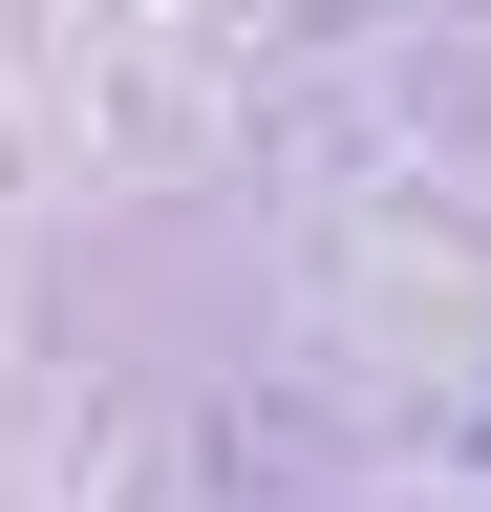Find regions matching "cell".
Returning a JSON list of instances; mask_svg holds the SVG:
<instances>
[{"label":"cell","mask_w":491,"mask_h":512,"mask_svg":"<svg viewBox=\"0 0 491 512\" xmlns=\"http://www.w3.org/2000/svg\"><path fill=\"white\" fill-rule=\"evenodd\" d=\"M470 448H491V406H470Z\"/></svg>","instance_id":"obj_1"}]
</instances>
